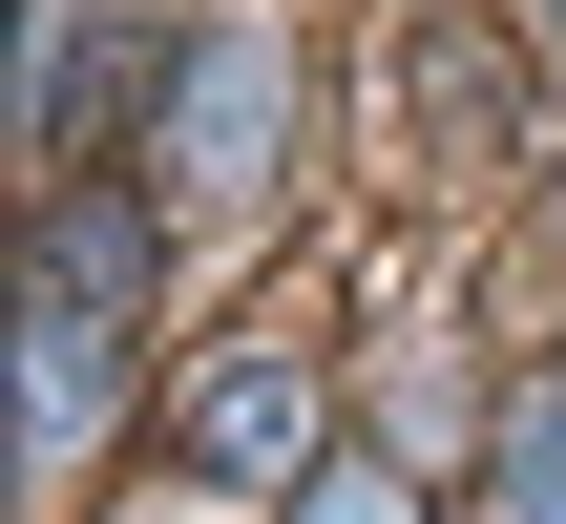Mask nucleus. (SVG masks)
<instances>
[{"label": "nucleus", "instance_id": "nucleus-2", "mask_svg": "<svg viewBox=\"0 0 566 524\" xmlns=\"http://www.w3.org/2000/svg\"><path fill=\"white\" fill-rule=\"evenodd\" d=\"M273 147H294V63H273L252 21H189V63H168V147H147V168L231 210V189H273Z\"/></svg>", "mask_w": 566, "mask_h": 524}, {"label": "nucleus", "instance_id": "nucleus-4", "mask_svg": "<svg viewBox=\"0 0 566 524\" xmlns=\"http://www.w3.org/2000/svg\"><path fill=\"white\" fill-rule=\"evenodd\" d=\"M294 524H420V483H399V462H315V483H294Z\"/></svg>", "mask_w": 566, "mask_h": 524}, {"label": "nucleus", "instance_id": "nucleus-1", "mask_svg": "<svg viewBox=\"0 0 566 524\" xmlns=\"http://www.w3.org/2000/svg\"><path fill=\"white\" fill-rule=\"evenodd\" d=\"M126 315H147V231H126L105 189H63V210H42V252H21V483H63V462L105 441Z\"/></svg>", "mask_w": 566, "mask_h": 524}, {"label": "nucleus", "instance_id": "nucleus-5", "mask_svg": "<svg viewBox=\"0 0 566 524\" xmlns=\"http://www.w3.org/2000/svg\"><path fill=\"white\" fill-rule=\"evenodd\" d=\"M504 524H566V399L525 420V462H504Z\"/></svg>", "mask_w": 566, "mask_h": 524}, {"label": "nucleus", "instance_id": "nucleus-3", "mask_svg": "<svg viewBox=\"0 0 566 524\" xmlns=\"http://www.w3.org/2000/svg\"><path fill=\"white\" fill-rule=\"evenodd\" d=\"M189 462H210V483H315V378H294V336H252V357L189 378Z\"/></svg>", "mask_w": 566, "mask_h": 524}]
</instances>
